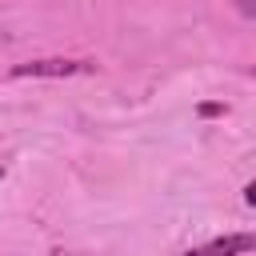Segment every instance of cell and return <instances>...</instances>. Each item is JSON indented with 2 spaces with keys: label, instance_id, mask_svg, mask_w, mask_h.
Wrapping results in <instances>:
<instances>
[{
  "label": "cell",
  "instance_id": "obj_1",
  "mask_svg": "<svg viewBox=\"0 0 256 256\" xmlns=\"http://www.w3.org/2000/svg\"><path fill=\"white\" fill-rule=\"evenodd\" d=\"M92 68H96L92 60H64V56H44V60L16 64V68H12V80H24V76H48V80H64V76H84V72H92Z\"/></svg>",
  "mask_w": 256,
  "mask_h": 256
},
{
  "label": "cell",
  "instance_id": "obj_2",
  "mask_svg": "<svg viewBox=\"0 0 256 256\" xmlns=\"http://www.w3.org/2000/svg\"><path fill=\"white\" fill-rule=\"evenodd\" d=\"M248 252H256V236L252 232H228V236H216V240H208L184 256H248Z\"/></svg>",
  "mask_w": 256,
  "mask_h": 256
},
{
  "label": "cell",
  "instance_id": "obj_3",
  "mask_svg": "<svg viewBox=\"0 0 256 256\" xmlns=\"http://www.w3.org/2000/svg\"><path fill=\"white\" fill-rule=\"evenodd\" d=\"M232 4H236V8H240L248 20H256V0H232Z\"/></svg>",
  "mask_w": 256,
  "mask_h": 256
},
{
  "label": "cell",
  "instance_id": "obj_4",
  "mask_svg": "<svg viewBox=\"0 0 256 256\" xmlns=\"http://www.w3.org/2000/svg\"><path fill=\"white\" fill-rule=\"evenodd\" d=\"M244 200H248V204H252V208H256V180H252V184H248V188H244Z\"/></svg>",
  "mask_w": 256,
  "mask_h": 256
},
{
  "label": "cell",
  "instance_id": "obj_5",
  "mask_svg": "<svg viewBox=\"0 0 256 256\" xmlns=\"http://www.w3.org/2000/svg\"><path fill=\"white\" fill-rule=\"evenodd\" d=\"M0 176H4V168H0Z\"/></svg>",
  "mask_w": 256,
  "mask_h": 256
}]
</instances>
